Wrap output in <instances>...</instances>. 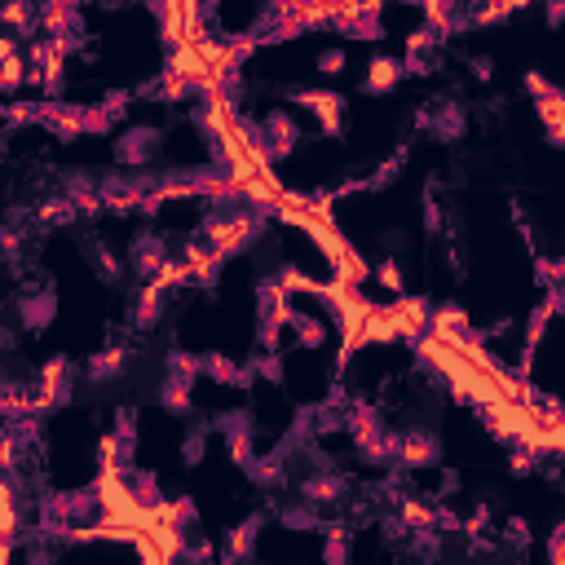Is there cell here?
Listing matches in <instances>:
<instances>
[{"mask_svg":"<svg viewBox=\"0 0 565 565\" xmlns=\"http://www.w3.org/2000/svg\"><path fill=\"white\" fill-rule=\"evenodd\" d=\"M257 530H261V517H248L243 526H234V530H230V543H226V557H230V561L248 557L252 543H257Z\"/></svg>","mask_w":565,"mask_h":565,"instance_id":"9a60e30c","label":"cell"},{"mask_svg":"<svg viewBox=\"0 0 565 565\" xmlns=\"http://www.w3.org/2000/svg\"><path fill=\"white\" fill-rule=\"evenodd\" d=\"M473 76H477V80H490L495 71H490V62H486V58H477V62H473Z\"/></svg>","mask_w":565,"mask_h":565,"instance_id":"603a6c76","label":"cell"},{"mask_svg":"<svg viewBox=\"0 0 565 565\" xmlns=\"http://www.w3.org/2000/svg\"><path fill=\"white\" fill-rule=\"evenodd\" d=\"M27 80H31V62H27V53H23V49L9 53V58H0V93H18V89H27Z\"/></svg>","mask_w":565,"mask_h":565,"instance_id":"7c38bea8","label":"cell"},{"mask_svg":"<svg viewBox=\"0 0 565 565\" xmlns=\"http://www.w3.org/2000/svg\"><path fill=\"white\" fill-rule=\"evenodd\" d=\"M548 561H552V565H565V526L552 530V539H548Z\"/></svg>","mask_w":565,"mask_h":565,"instance_id":"44dd1931","label":"cell"},{"mask_svg":"<svg viewBox=\"0 0 565 565\" xmlns=\"http://www.w3.org/2000/svg\"><path fill=\"white\" fill-rule=\"evenodd\" d=\"M14 557V539H0V561Z\"/></svg>","mask_w":565,"mask_h":565,"instance_id":"cb8c5ba5","label":"cell"},{"mask_svg":"<svg viewBox=\"0 0 565 565\" xmlns=\"http://www.w3.org/2000/svg\"><path fill=\"white\" fill-rule=\"evenodd\" d=\"M420 27H429L433 36H451L460 27V0H420Z\"/></svg>","mask_w":565,"mask_h":565,"instance_id":"9c48e42d","label":"cell"},{"mask_svg":"<svg viewBox=\"0 0 565 565\" xmlns=\"http://www.w3.org/2000/svg\"><path fill=\"white\" fill-rule=\"evenodd\" d=\"M181 261H186V270H190V283H199V287H212L217 283V274H221V261L217 252L208 248L204 239H190V243H181Z\"/></svg>","mask_w":565,"mask_h":565,"instance_id":"5b68a950","label":"cell"},{"mask_svg":"<svg viewBox=\"0 0 565 565\" xmlns=\"http://www.w3.org/2000/svg\"><path fill=\"white\" fill-rule=\"evenodd\" d=\"M398 526L411 530V535H437L442 530V513H437V499L420 495V490H407V495H398Z\"/></svg>","mask_w":565,"mask_h":565,"instance_id":"3957f363","label":"cell"},{"mask_svg":"<svg viewBox=\"0 0 565 565\" xmlns=\"http://www.w3.org/2000/svg\"><path fill=\"white\" fill-rule=\"evenodd\" d=\"M385 318H389V327H393V336L398 340H420L424 332H429V301L424 296H393V301L385 305Z\"/></svg>","mask_w":565,"mask_h":565,"instance_id":"6da1fadb","label":"cell"},{"mask_svg":"<svg viewBox=\"0 0 565 565\" xmlns=\"http://www.w3.org/2000/svg\"><path fill=\"white\" fill-rule=\"evenodd\" d=\"M548 89H552V84L543 80L539 71H530V76H526V93H530V98H539V93H548Z\"/></svg>","mask_w":565,"mask_h":565,"instance_id":"7402d4cb","label":"cell"},{"mask_svg":"<svg viewBox=\"0 0 565 565\" xmlns=\"http://www.w3.org/2000/svg\"><path fill=\"white\" fill-rule=\"evenodd\" d=\"M393 460L402 468H420V464H433L437 460V442L424 429H407L393 446Z\"/></svg>","mask_w":565,"mask_h":565,"instance_id":"8992f818","label":"cell"},{"mask_svg":"<svg viewBox=\"0 0 565 565\" xmlns=\"http://www.w3.org/2000/svg\"><path fill=\"white\" fill-rule=\"evenodd\" d=\"M190 380H177V376H168L164 380V407L168 411H190Z\"/></svg>","mask_w":565,"mask_h":565,"instance_id":"e0dca14e","label":"cell"},{"mask_svg":"<svg viewBox=\"0 0 565 565\" xmlns=\"http://www.w3.org/2000/svg\"><path fill=\"white\" fill-rule=\"evenodd\" d=\"M27 535V517H23V495H18L14 477L0 473V539H23Z\"/></svg>","mask_w":565,"mask_h":565,"instance_id":"277c9868","label":"cell"},{"mask_svg":"<svg viewBox=\"0 0 565 565\" xmlns=\"http://www.w3.org/2000/svg\"><path fill=\"white\" fill-rule=\"evenodd\" d=\"M89 252H93V270H98L106 283H115V279H120V274H124V270H120V261L111 257V248H102V243H93Z\"/></svg>","mask_w":565,"mask_h":565,"instance_id":"d6986e66","label":"cell"},{"mask_svg":"<svg viewBox=\"0 0 565 565\" xmlns=\"http://www.w3.org/2000/svg\"><path fill=\"white\" fill-rule=\"evenodd\" d=\"M345 526H327V543H323V557L327 561H345Z\"/></svg>","mask_w":565,"mask_h":565,"instance_id":"ffe728a7","label":"cell"},{"mask_svg":"<svg viewBox=\"0 0 565 565\" xmlns=\"http://www.w3.org/2000/svg\"><path fill=\"white\" fill-rule=\"evenodd\" d=\"M49 318H53V296H49V292H40V296H23V323H27V327L45 332Z\"/></svg>","mask_w":565,"mask_h":565,"instance_id":"2e32d148","label":"cell"},{"mask_svg":"<svg viewBox=\"0 0 565 565\" xmlns=\"http://www.w3.org/2000/svg\"><path fill=\"white\" fill-rule=\"evenodd\" d=\"M345 62H349V53L345 49H323V53H318V62H314V67H318V76H327V80H336L340 76V71H345Z\"/></svg>","mask_w":565,"mask_h":565,"instance_id":"ac0fdd59","label":"cell"},{"mask_svg":"<svg viewBox=\"0 0 565 565\" xmlns=\"http://www.w3.org/2000/svg\"><path fill=\"white\" fill-rule=\"evenodd\" d=\"M535 115L543 120V129H548V142L565 146V98H561V89L539 93V98H535Z\"/></svg>","mask_w":565,"mask_h":565,"instance_id":"30bf717a","label":"cell"},{"mask_svg":"<svg viewBox=\"0 0 565 565\" xmlns=\"http://www.w3.org/2000/svg\"><path fill=\"white\" fill-rule=\"evenodd\" d=\"M292 102L314 115L323 137H340V120H345V98H340V93H332V89H296Z\"/></svg>","mask_w":565,"mask_h":565,"instance_id":"7a4b0ae2","label":"cell"},{"mask_svg":"<svg viewBox=\"0 0 565 565\" xmlns=\"http://www.w3.org/2000/svg\"><path fill=\"white\" fill-rule=\"evenodd\" d=\"M164 296L168 292H159L155 283H142V292H137V301H133V323L142 327V332H151L159 318H164Z\"/></svg>","mask_w":565,"mask_h":565,"instance_id":"8fae6325","label":"cell"},{"mask_svg":"<svg viewBox=\"0 0 565 565\" xmlns=\"http://www.w3.org/2000/svg\"><path fill=\"white\" fill-rule=\"evenodd\" d=\"M367 283H376L380 292L389 296V301H393V296L407 292V279H402V265H398V261H380L376 270H371V279H367Z\"/></svg>","mask_w":565,"mask_h":565,"instance_id":"5bb4252c","label":"cell"},{"mask_svg":"<svg viewBox=\"0 0 565 565\" xmlns=\"http://www.w3.org/2000/svg\"><path fill=\"white\" fill-rule=\"evenodd\" d=\"M168 257V243H164V234H142V239L129 248V265H133V274L137 279H151V274L164 265Z\"/></svg>","mask_w":565,"mask_h":565,"instance_id":"ba28073f","label":"cell"},{"mask_svg":"<svg viewBox=\"0 0 565 565\" xmlns=\"http://www.w3.org/2000/svg\"><path fill=\"white\" fill-rule=\"evenodd\" d=\"M124 367H129V349H124V345H111V349H102V354H93L89 376H93V380H115Z\"/></svg>","mask_w":565,"mask_h":565,"instance_id":"4fadbf2b","label":"cell"},{"mask_svg":"<svg viewBox=\"0 0 565 565\" xmlns=\"http://www.w3.org/2000/svg\"><path fill=\"white\" fill-rule=\"evenodd\" d=\"M402 58H385V53H376V58L367 62V76H362V89L376 93V98H385V93H393L402 84Z\"/></svg>","mask_w":565,"mask_h":565,"instance_id":"52a82bcc","label":"cell"}]
</instances>
